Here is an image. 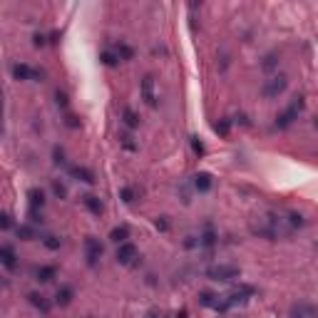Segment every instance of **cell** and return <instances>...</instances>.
Here are the masks:
<instances>
[{
    "instance_id": "6da1fadb",
    "label": "cell",
    "mask_w": 318,
    "mask_h": 318,
    "mask_svg": "<svg viewBox=\"0 0 318 318\" xmlns=\"http://www.w3.org/2000/svg\"><path fill=\"white\" fill-rule=\"evenodd\" d=\"M251 231H254L256 236L269 239V241H276V239H284V236H291V234H294L289 219L281 216V214H276V212H266L259 221L251 224Z\"/></svg>"
},
{
    "instance_id": "7a4b0ae2",
    "label": "cell",
    "mask_w": 318,
    "mask_h": 318,
    "mask_svg": "<svg viewBox=\"0 0 318 318\" xmlns=\"http://www.w3.org/2000/svg\"><path fill=\"white\" fill-rule=\"evenodd\" d=\"M204 276L212 279V281H219V284H229V281H236L241 276V271L231 264H214L204 271Z\"/></svg>"
},
{
    "instance_id": "3957f363",
    "label": "cell",
    "mask_w": 318,
    "mask_h": 318,
    "mask_svg": "<svg viewBox=\"0 0 318 318\" xmlns=\"http://www.w3.org/2000/svg\"><path fill=\"white\" fill-rule=\"evenodd\" d=\"M286 87H289V77L286 75H274V77H269L261 85V95L266 100H276V97H281L286 92Z\"/></svg>"
},
{
    "instance_id": "277c9868",
    "label": "cell",
    "mask_w": 318,
    "mask_h": 318,
    "mask_svg": "<svg viewBox=\"0 0 318 318\" xmlns=\"http://www.w3.org/2000/svg\"><path fill=\"white\" fill-rule=\"evenodd\" d=\"M301 112H304V97H296V100L289 105V109H286L284 114H279V117H276V127H279V129H286L294 119H299V114H301Z\"/></svg>"
},
{
    "instance_id": "5b68a950",
    "label": "cell",
    "mask_w": 318,
    "mask_h": 318,
    "mask_svg": "<svg viewBox=\"0 0 318 318\" xmlns=\"http://www.w3.org/2000/svg\"><path fill=\"white\" fill-rule=\"evenodd\" d=\"M102 254H105L102 244H100L95 236H87V239H85V256H87V266H97V261L102 259Z\"/></svg>"
},
{
    "instance_id": "8992f818",
    "label": "cell",
    "mask_w": 318,
    "mask_h": 318,
    "mask_svg": "<svg viewBox=\"0 0 318 318\" xmlns=\"http://www.w3.org/2000/svg\"><path fill=\"white\" fill-rule=\"evenodd\" d=\"M137 256H139V251H137V246L132 241H124V244L117 246V261L122 266H132L137 261Z\"/></svg>"
},
{
    "instance_id": "52a82bcc",
    "label": "cell",
    "mask_w": 318,
    "mask_h": 318,
    "mask_svg": "<svg viewBox=\"0 0 318 318\" xmlns=\"http://www.w3.org/2000/svg\"><path fill=\"white\" fill-rule=\"evenodd\" d=\"M12 77H15V80H42L45 75H42L40 70H32V67L25 65V62H17V65H12Z\"/></svg>"
},
{
    "instance_id": "ba28073f",
    "label": "cell",
    "mask_w": 318,
    "mask_h": 318,
    "mask_svg": "<svg viewBox=\"0 0 318 318\" xmlns=\"http://www.w3.org/2000/svg\"><path fill=\"white\" fill-rule=\"evenodd\" d=\"M142 97H144V102H147L149 107H154V105H157V95H154V77H152V75H144V77H142Z\"/></svg>"
},
{
    "instance_id": "9c48e42d",
    "label": "cell",
    "mask_w": 318,
    "mask_h": 318,
    "mask_svg": "<svg viewBox=\"0 0 318 318\" xmlns=\"http://www.w3.org/2000/svg\"><path fill=\"white\" fill-rule=\"evenodd\" d=\"M0 264H2L7 271H12V269L17 266V256H15V251H12L10 244H2V246H0Z\"/></svg>"
},
{
    "instance_id": "30bf717a",
    "label": "cell",
    "mask_w": 318,
    "mask_h": 318,
    "mask_svg": "<svg viewBox=\"0 0 318 318\" xmlns=\"http://www.w3.org/2000/svg\"><path fill=\"white\" fill-rule=\"evenodd\" d=\"M82 204L87 207V212L90 214H95V216H100L102 212H105V204L100 202V197H95V194H87V197H82Z\"/></svg>"
},
{
    "instance_id": "8fae6325",
    "label": "cell",
    "mask_w": 318,
    "mask_h": 318,
    "mask_svg": "<svg viewBox=\"0 0 318 318\" xmlns=\"http://www.w3.org/2000/svg\"><path fill=\"white\" fill-rule=\"evenodd\" d=\"M27 301L42 314V316H47L50 314V304H47V299L42 296V294H37V291H32V294H27Z\"/></svg>"
},
{
    "instance_id": "7c38bea8",
    "label": "cell",
    "mask_w": 318,
    "mask_h": 318,
    "mask_svg": "<svg viewBox=\"0 0 318 318\" xmlns=\"http://www.w3.org/2000/svg\"><path fill=\"white\" fill-rule=\"evenodd\" d=\"M55 276H57L55 266H37L35 269V281H40V284H50Z\"/></svg>"
},
{
    "instance_id": "4fadbf2b",
    "label": "cell",
    "mask_w": 318,
    "mask_h": 318,
    "mask_svg": "<svg viewBox=\"0 0 318 318\" xmlns=\"http://www.w3.org/2000/svg\"><path fill=\"white\" fill-rule=\"evenodd\" d=\"M194 189H197L199 194H207V192L212 189V174H207V172H199V174L194 177Z\"/></svg>"
},
{
    "instance_id": "5bb4252c",
    "label": "cell",
    "mask_w": 318,
    "mask_h": 318,
    "mask_svg": "<svg viewBox=\"0 0 318 318\" xmlns=\"http://www.w3.org/2000/svg\"><path fill=\"white\" fill-rule=\"evenodd\" d=\"M27 199H30V209H42L45 207V192L37 189V187H32L27 192Z\"/></svg>"
},
{
    "instance_id": "9a60e30c",
    "label": "cell",
    "mask_w": 318,
    "mask_h": 318,
    "mask_svg": "<svg viewBox=\"0 0 318 318\" xmlns=\"http://www.w3.org/2000/svg\"><path fill=\"white\" fill-rule=\"evenodd\" d=\"M70 174H72L75 179L85 182V184H95V174H92L90 169H85V167H72V169H70Z\"/></svg>"
},
{
    "instance_id": "2e32d148",
    "label": "cell",
    "mask_w": 318,
    "mask_h": 318,
    "mask_svg": "<svg viewBox=\"0 0 318 318\" xmlns=\"http://www.w3.org/2000/svg\"><path fill=\"white\" fill-rule=\"evenodd\" d=\"M214 241H216V234H214V229H212V226H204V231L199 234V246H204V249H212V246H214Z\"/></svg>"
},
{
    "instance_id": "e0dca14e",
    "label": "cell",
    "mask_w": 318,
    "mask_h": 318,
    "mask_svg": "<svg viewBox=\"0 0 318 318\" xmlns=\"http://www.w3.org/2000/svg\"><path fill=\"white\" fill-rule=\"evenodd\" d=\"M70 301H72V289H70V286L57 289V294H55V304H57V306H67Z\"/></svg>"
},
{
    "instance_id": "ac0fdd59",
    "label": "cell",
    "mask_w": 318,
    "mask_h": 318,
    "mask_svg": "<svg viewBox=\"0 0 318 318\" xmlns=\"http://www.w3.org/2000/svg\"><path fill=\"white\" fill-rule=\"evenodd\" d=\"M109 239H112V241L119 246V244H124V241L129 239V229H127V226H117V229H112Z\"/></svg>"
},
{
    "instance_id": "d6986e66",
    "label": "cell",
    "mask_w": 318,
    "mask_h": 318,
    "mask_svg": "<svg viewBox=\"0 0 318 318\" xmlns=\"http://www.w3.org/2000/svg\"><path fill=\"white\" fill-rule=\"evenodd\" d=\"M286 219H289V224H291V229H294V231H296V229H304V226H306V219H304L301 214H296V212L286 214Z\"/></svg>"
},
{
    "instance_id": "ffe728a7",
    "label": "cell",
    "mask_w": 318,
    "mask_h": 318,
    "mask_svg": "<svg viewBox=\"0 0 318 318\" xmlns=\"http://www.w3.org/2000/svg\"><path fill=\"white\" fill-rule=\"evenodd\" d=\"M100 60H102V65H107V67H114V65L119 62V55H117V52H109V50H105V52L100 55Z\"/></svg>"
},
{
    "instance_id": "44dd1931",
    "label": "cell",
    "mask_w": 318,
    "mask_h": 318,
    "mask_svg": "<svg viewBox=\"0 0 318 318\" xmlns=\"http://www.w3.org/2000/svg\"><path fill=\"white\" fill-rule=\"evenodd\" d=\"M122 117H124V124H127L129 129H137V127H139V117L134 114V109H124Z\"/></svg>"
},
{
    "instance_id": "7402d4cb",
    "label": "cell",
    "mask_w": 318,
    "mask_h": 318,
    "mask_svg": "<svg viewBox=\"0 0 318 318\" xmlns=\"http://www.w3.org/2000/svg\"><path fill=\"white\" fill-rule=\"evenodd\" d=\"M117 55H119V60H132V57H134V50H132L127 42H119V45H117Z\"/></svg>"
},
{
    "instance_id": "603a6c76",
    "label": "cell",
    "mask_w": 318,
    "mask_h": 318,
    "mask_svg": "<svg viewBox=\"0 0 318 318\" xmlns=\"http://www.w3.org/2000/svg\"><path fill=\"white\" fill-rule=\"evenodd\" d=\"M17 236H20L22 241H32V239H35V229H32V226H17Z\"/></svg>"
},
{
    "instance_id": "cb8c5ba5",
    "label": "cell",
    "mask_w": 318,
    "mask_h": 318,
    "mask_svg": "<svg viewBox=\"0 0 318 318\" xmlns=\"http://www.w3.org/2000/svg\"><path fill=\"white\" fill-rule=\"evenodd\" d=\"M42 244H45L50 251H57V249L62 246V241H60V239H55V236H45V239H42Z\"/></svg>"
},
{
    "instance_id": "d4e9b609",
    "label": "cell",
    "mask_w": 318,
    "mask_h": 318,
    "mask_svg": "<svg viewBox=\"0 0 318 318\" xmlns=\"http://www.w3.org/2000/svg\"><path fill=\"white\" fill-rule=\"evenodd\" d=\"M52 192H55V197H60V199H67V189H65V184H60V182H52Z\"/></svg>"
},
{
    "instance_id": "484cf974",
    "label": "cell",
    "mask_w": 318,
    "mask_h": 318,
    "mask_svg": "<svg viewBox=\"0 0 318 318\" xmlns=\"http://www.w3.org/2000/svg\"><path fill=\"white\" fill-rule=\"evenodd\" d=\"M55 102H57V107H62V109H65V107H67V95L57 90V92H55Z\"/></svg>"
},
{
    "instance_id": "4316f807",
    "label": "cell",
    "mask_w": 318,
    "mask_h": 318,
    "mask_svg": "<svg viewBox=\"0 0 318 318\" xmlns=\"http://www.w3.org/2000/svg\"><path fill=\"white\" fill-rule=\"evenodd\" d=\"M52 157H55V164H65V152H62L60 147L52 149Z\"/></svg>"
},
{
    "instance_id": "83f0119b",
    "label": "cell",
    "mask_w": 318,
    "mask_h": 318,
    "mask_svg": "<svg viewBox=\"0 0 318 318\" xmlns=\"http://www.w3.org/2000/svg\"><path fill=\"white\" fill-rule=\"evenodd\" d=\"M122 144H124V149H129V152H134V149H137V144L132 142V137H129V134H124V137H122Z\"/></svg>"
},
{
    "instance_id": "f1b7e54d",
    "label": "cell",
    "mask_w": 318,
    "mask_h": 318,
    "mask_svg": "<svg viewBox=\"0 0 318 318\" xmlns=\"http://www.w3.org/2000/svg\"><path fill=\"white\" fill-rule=\"evenodd\" d=\"M192 147H194V152H197V154H199V157H202V154H204V152H207V149H204V144H202V142H199V139H197V137H194V139H192Z\"/></svg>"
},
{
    "instance_id": "f546056e",
    "label": "cell",
    "mask_w": 318,
    "mask_h": 318,
    "mask_svg": "<svg viewBox=\"0 0 318 318\" xmlns=\"http://www.w3.org/2000/svg\"><path fill=\"white\" fill-rule=\"evenodd\" d=\"M122 199H124L127 204H129V202H134V192H132L129 187H124V189H122Z\"/></svg>"
},
{
    "instance_id": "4dcf8cb0",
    "label": "cell",
    "mask_w": 318,
    "mask_h": 318,
    "mask_svg": "<svg viewBox=\"0 0 318 318\" xmlns=\"http://www.w3.org/2000/svg\"><path fill=\"white\" fill-rule=\"evenodd\" d=\"M154 226H157L159 231H167V229H169V221L162 216V219H154Z\"/></svg>"
},
{
    "instance_id": "1f68e13d",
    "label": "cell",
    "mask_w": 318,
    "mask_h": 318,
    "mask_svg": "<svg viewBox=\"0 0 318 318\" xmlns=\"http://www.w3.org/2000/svg\"><path fill=\"white\" fill-rule=\"evenodd\" d=\"M274 67H276V55H269L264 62V70H274Z\"/></svg>"
},
{
    "instance_id": "d6a6232c",
    "label": "cell",
    "mask_w": 318,
    "mask_h": 318,
    "mask_svg": "<svg viewBox=\"0 0 318 318\" xmlns=\"http://www.w3.org/2000/svg\"><path fill=\"white\" fill-rule=\"evenodd\" d=\"M216 132L219 134H229V122L224 119V122H216Z\"/></svg>"
},
{
    "instance_id": "836d02e7",
    "label": "cell",
    "mask_w": 318,
    "mask_h": 318,
    "mask_svg": "<svg viewBox=\"0 0 318 318\" xmlns=\"http://www.w3.org/2000/svg\"><path fill=\"white\" fill-rule=\"evenodd\" d=\"M0 224H2V229H10V226H12V221H10V214H2V221H0Z\"/></svg>"
},
{
    "instance_id": "e575fe53",
    "label": "cell",
    "mask_w": 318,
    "mask_h": 318,
    "mask_svg": "<svg viewBox=\"0 0 318 318\" xmlns=\"http://www.w3.org/2000/svg\"><path fill=\"white\" fill-rule=\"evenodd\" d=\"M32 40H35V47H42L45 45V35H35Z\"/></svg>"
}]
</instances>
